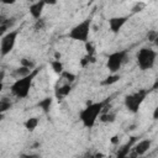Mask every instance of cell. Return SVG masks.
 Masks as SVG:
<instances>
[{
    "mask_svg": "<svg viewBox=\"0 0 158 158\" xmlns=\"http://www.w3.org/2000/svg\"><path fill=\"white\" fill-rule=\"evenodd\" d=\"M105 105H106V101H98V102H91L86 105L79 112V120L83 123V126L86 128H91L96 123L98 117H100V115L104 112Z\"/></svg>",
    "mask_w": 158,
    "mask_h": 158,
    "instance_id": "obj_1",
    "label": "cell"
},
{
    "mask_svg": "<svg viewBox=\"0 0 158 158\" xmlns=\"http://www.w3.org/2000/svg\"><path fill=\"white\" fill-rule=\"evenodd\" d=\"M40 69H35L28 77H25L22 79H17L15 80L11 86H10V91L11 94L17 98V99H25L30 94V90H31V86H32V81L35 79V77L38 74Z\"/></svg>",
    "mask_w": 158,
    "mask_h": 158,
    "instance_id": "obj_2",
    "label": "cell"
},
{
    "mask_svg": "<svg viewBox=\"0 0 158 158\" xmlns=\"http://www.w3.org/2000/svg\"><path fill=\"white\" fill-rule=\"evenodd\" d=\"M91 22H93L91 16L84 19L83 21H80L79 23H77L75 26H73L70 28V31L68 32V37L70 40H73V41L86 43L89 41V36H90Z\"/></svg>",
    "mask_w": 158,
    "mask_h": 158,
    "instance_id": "obj_3",
    "label": "cell"
},
{
    "mask_svg": "<svg viewBox=\"0 0 158 158\" xmlns=\"http://www.w3.org/2000/svg\"><path fill=\"white\" fill-rule=\"evenodd\" d=\"M156 58H157V53L154 49L148 48V47H142L137 52L136 62L141 70H148L153 68L156 63Z\"/></svg>",
    "mask_w": 158,
    "mask_h": 158,
    "instance_id": "obj_4",
    "label": "cell"
},
{
    "mask_svg": "<svg viewBox=\"0 0 158 158\" xmlns=\"http://www.w3.org/2000/svg\"><path fill=\"white\" fill-rule=\"evenodd\" d=\"M147 94H148V90H146V89H139V90H137V91H135V93H132V94L126 95V96H125V101H123V102H125V107H126L130 112L137 114L138 110H139V107H141V105L143 104V101H144Z\"/></svg>",
    "mask_w": 158,
    "mask_h": 158,
    "instance_id": "obj_5",
    "label": "cell"
},
{
    "mask_svg": "<svg viewBox=\"0 0 158 158\" xmlns=\"http://www.w3.org/2000/svg\"><path fill=\"white\" fill-rule=\"evenodd\" d=\"M127 57H128V51L127 49H121V51L112 52L107 57L106 68L109 69V72L111 74H117V72L121 69L123 63L127 60Z\"/></svg>",
    "mask_w": 158,
    "mask_h": 158,
    "instance_id": "obj_6",
    "label": "cell"
},
{
    "mask_svg": "<svg viewBox=\"0 0 158 158\" xmlns=\"http://www.w3.org/2000/svg\"><path fill=\"white\" fill-rule=\"evenodd\" d=\"M20 31L19 30H11L7 33H5L4 36H1V41H0V53L1 57L7 56L15 47L16 41H17V36H19Z\"/></svg>",
    "mask_w": 158,
    "mask_h": 158,
    "instance_id": "obj_7",
    "label": "cell"
},
{
    "mask_svg": "<svg viewBox=\"0 0 158 158\" xmlns=\"http://www.w3.org/2000/svg\"><path fill=\"white\" fill-rule=\"evenodd\" d=\"M128 17L127 16H114L109 19V28L112 33H118L121 28L126 25Z\"/></svg>",
    "mask_w": 158,
    "mask_h": 158,
    "instance_id": "obj_8",
    "label": "cell"
},
{
    "mask_svg": "<svg viewBox=\"0 0 158 158\" xmlns=\"http://www.w3.org/2000/svg\"><path fill=\"white\" fill-rule=\"evenodd\" d=\"M46 5H47V2L43 1V0L35 1V2H32V4L30 5V7H28V12H30V15L32 16V19H33L35 21L42 19L43 9H44Z\"/></svg>",
    "mask_w": 158,
    "mask_h": 158,
    "instance_id": "obj_9",
    "label": "cell"
},
{
    "mask_svg": "<svg viewBox=\"0 0 158 158\" xmlns=\"http://www.w3.org/2000/svg\"><path fill=\"white\" fill-rule=\"evenodd\" d=\"M63 81H64V83H60V84L57 81V84H56V86H54V96H56L58 100L64 99V98L68 96L69 93L72 91V84L67 83L65 80H63Z\"/></svg>",
    "mask_w": 158,
    "mask_h": 158,
    "instance_id": "obj_10",
    "label": "cell"
},
{
    "mask_svg": "<svg viewBox=\"0 0 158 158\" xmlns=\"http://www.w3.org/2000/svg\"><path fill=\"white\" fill-rule=\"evenodd\" d=\"M151 146H152V141H151V139H141L139 142H137V143L131 148V151L135 152V153L138 154V156H144V154L149 151Z\"/></svg>",
    "mask_w": 158,
    "mask_h": 158,
    "instance_id": "obj_11",
    "label": "cell"
},
{
    "mask_svg": "<svg viewBox=\"0 0 158 158\" xmlns=\"http://www.w3.org/2000/svg\"><path fill=\"white\" fill-rule=\"evenodd\" d=\"M33 70H31V69H28V68H26V67H17V68H15L12 72H11V77L15 79V80H17V79H22V78H25V77H28L31 73H32Z\"/></svg>",
    "mask_w": 158,
    "mask_h": 158,
    "instance_id": "obj_12",
    "label": "cell"
},
{
    "mask_svg": "<svg viewBox=\"0 0 158 158\" xmlns=\"http://www.w3.org/2000/svg\"><path fill=\"white\" fill-rule=\"evenodd\" d=\"M38 122H40L38 117H30V118H27V120L25 121L23 126H25V128H26L28 132H32V131H35V130L37 128Z\"/></svg>",
    "mask_w": 158,
    "mask_h": 158,
    "instance_id": "obj_13",
    "label": "cell"
},
{
    "mask_svg": "<svg viewBox=\"0 0 158 158\" xmlns=\"http://www.w3.org/2000/svg\"><path fill=\"white\" fill-rule=\"evenodd\" d=\"M99 120L101 122H104V123H111V122H114L116 120V114L115 112H110V111H104L100 115Z\"/></svg>",
    "mask_w": 158,
    "mask_h": 158,
    "instance_id": "obj_14",
    "label": "cell"
},
{
    "mask_svg": "<svg viewBox=\"0 0 158 158\" xmlns=\"http://www.w3.org/2000/svg\"><path fill=\"white\" fill-rule=\"evenodd\" d=\"M52 101H53L52 98H44V99H42V100L38 102V106H40V109H41L44 114H48L49 110H51V106H52Z\"/></svg>",
    "mask_w": 158,
    "mask_h": 158,
    "instance_id": "obj_15",
    "label": "cell"
},
{
    "mask_svg": "<svg viewBox=\"0 0 158 158\" xmlns=\"http://www.w3.org/2000/svg\"><path fill=\"white\" fill-rule=\"evenodd\" d=\"M51 68H52V70H53L56 74H58V75H62V73L64 72L63 64H62V62H60L59 59H53V60L51 62Z\"/></svg>",
    "mask_w": 158,
    "mask_h": 158,
    "instance_id": "obj_16",
    "label": "cell"
},
{
    "mask_svg": "<svg viewBox=\"0 0 158 158\" xmlns=\"http://www.w3.org/2000/svg\"><path fill=\"white\" fill-rule=\"evenodd\" d=\"M20 65L21 67H26V68H28L31 70L36 69V62L33 59H31V58H27V57H23V58L20 59Z\"/></svg>",
    "mask_w": 158,
    "mask_h": 158,
    "instance_id": "obj_17",
    "label": "cell"
},
{
    "mask_svg": "<svg viewBox=\"0 0 158 158\" xmlns=\"http://www.w3.org/2000/svg\"><path fill=\"white\" fill-rule=\"evenodd\" d=\"M12 107V102H11V100H9L7 98H1V100H0V112H1V115H4V112H6L7 110H10Z\"/></svg>",
    "mask_w": 158,
    "mask_h": 158,
    "instance_id": "obj_18",
    "label": "cell"
},
{
    "mask_svg": "<svg viewBox=\"0 0 158 158\" xmlns=\"http://www.w3.org/2000/svg\"><path fill=\"white\" fill-rule=\"evenodd\" d=\"M118 80H120V75L118 74H110L109 77H106L101 81V85H112V84L117 83Z\"/></svg>",
    "mask_w": 158,
    "mask_h": 158,
    "instance_id": "obj_19",
    "label": "cell"
},
{
    "mask_svg": "<svg viewBox=\"0 0 158 158\" xmlns=\"http://www.w3.org/2000/svg\"><path fill=\"white\" fill-rule=\"evenodd\" d=\"M133 142V141H132ZM132 142L131 143H127L123 148H121L120 151H118V153L114 157V158H127V156H128V153H130V151H131V144H132Z\"/></svg>",
    "mask_w": 158,
    "mask_h": 158,
    "instance_id": "obj_20",
    "label": "cell"
},
{
    "mask_svg": "<svg viewBox=\"0 0 158 158\" xmlns=\"http://www.w3.org/2000/svg\"><path fill=\"white\" fill-rule=\"evenodd\" d=\"M63 80H65L67 83H69V84H73V81L75 80V74H73V73H70V72H67V70H64L63 73H62V75H59Z\"/></svg>",
    "mask_w": 158,
    "mask_h": 158,
    "instance_id": "obj_21",
    "label": "cell"
},
{
    "mask_svg": "<svg viewBox=\"0 0 158 158\" xmlns=\"http://www.w3.org/2000/svg\"><path fill=\"white\" fill-rule=\"evenodd\" d=\"M44 27H46V21L43 19H40V20L35 21V25H33L35 31H42V30H44Z\"/></svg>",
    "mask_w": 158,
    "mask_h": 158,
    "instance_id": "obj_22",
    "label": "cell"
},
{
    "mask_svg": "<svg viewBox=\"0 0 158 158\" xmlns=\"http://www.w3.org/2000/svg\"><path fill=\"white\" fill-rule=\"evenodd\" d=\"M85 49H86V54H88V56L94 57V54H95V47H94V43H91L90 41H88V42L85 43Z\"/></svg>",
    "mask_w": 158,
    "mask_h": 158,
    "instance_id": "obj_23",
    "label": "cell"
},
{
    "mask_svg": "<svg viewBox=\"0 0 158 158\" xmlns=\"http://www.w3.org/2000/svg\"><path fill=\"white\" fill-rule=\"evenodd\" d=\"M157 37H158V32H157V31H149V32L147 33V38H148V41H151V42H154Z\"/></svg>",
    "mask_w": 158,
    "mask_h": 158,
    "instance_id": "obj_24",
    "label": "cell"
},
{
    "mask_svg": "<svg viewBox=\"0 0 158 158\" xmlns=\"http://www.w3.org/2000/svg\"><path fill=\"white\" fill-rule=\"evenodd\" d=\"M20 158H41L37 153H21Z\"/></svg>",
    "mask_w": 158,
    "mask_h": 158,
    "instance_id": "obj_25",
    "label": "cell"
},
{
    "mask_svg": "<svg viewBox=\"0 0 158 158\" xmlns=\"http://www.w3.org/2000/svg\"><path fill=\"white\" fill-rule=\"evenodd\" d=\"M152 116H153V120H158V106L153 110V115Z\"/></svg>",
    "mask_w": 158,
    "mask_h": 158,
    "instance_id": "obj_26",
    "label": "cell"
},
{
    "mask_svg": "<svg viewBox=\"0 0 158 158\" xmlns=\"http://www.w3.org/2000/svg\"><path fill=\"white\" fill-rule=\"evenodd\" d=\"M141 6H143V4H141V5H137V6H135L133 9H132V11L133 12H137V11H141L139 9H141Z\"/></svg>",
    "mask_w": 158,
    "mask_h": 158,
    "instance_id": "obj_27",
    "label": "cell"
},
{
    "mask_svg": "<svg viewBox=\"0 0 158 158\" xmlns=\"http://www.w3.org/2000/svg\"><path fill=\"white\" fill-rule=\"evenodd\" d=\"M85 158H96V157H95V154L89 153V154H86V156H85Z\"/></svg>",
    "mask_w": 158,
    "mask_h": 158,
    "instance_id": "obj_28",
    "label": "cell"
},
{
    "mask_svg": "<svg viewBox=\"0 0 158 158\" xmlns=\"http://www.w3.org/2000/svg\"><path fill=\"white\" fill-rule=\"evenodd\" d=\"M111 142H112V143H117V137H112Z\"/></svg>",
    "mask_w": 158,
    "mask_h": 158,
    "instance_id": "obj_29",
    "label": "cell"
},
{
    "mask_svg": "<svg viewBox=\"0 0 158 158\" xmlns=\"http://www.w3.org/2000/svg\"><path fill=\"white\" fill-rule=\"evenodd\" d=\"M153 43H154V44H156V46H157V47H158V37H157V38H156V41H154V42H153Z\"/></svg>",
    "mask_w": 158,
    "mask_h": 158,
    "instance_id": "obj_30",
    "label": "cell"
}]
</instances>
